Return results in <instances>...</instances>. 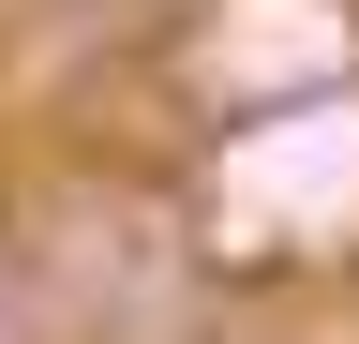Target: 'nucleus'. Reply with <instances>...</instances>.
Returning a JSON list of instances; mask_svg holds the SVG:
<instances>
[{"mask_svg":"<svg viewBox=\"0 0 359 344\" xmlns=\"http://www.w3.org/2000/svg\"><path fill=\"white\" fill-rule=\"evenodd\" d=\"M195 254L240 284H299L330 254H359V75L255 105L195 150Z\"/></svg>","mask_w":359,"mask_h":344,"instance_id":"obj_1","label":"nucleus"}]
</instances>
